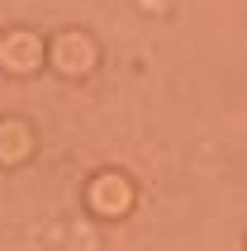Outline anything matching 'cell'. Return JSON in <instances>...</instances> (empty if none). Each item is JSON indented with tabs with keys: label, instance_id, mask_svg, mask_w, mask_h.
<instances>
[{
	"label": "cell",
	"instance_id": "6da1fadb",
	"mask_svg": "<svg viewBox=\"0 0 247 251\" xmlns=\"http://www.w3.org/2000/svg\"><path fill=\"white\" fill-rule=\"evenodd\" d=\"M86 204L100 218H124V213L133 209V180L119 176V171H100L95 180L86 185Z\"/></svg>",
	"mask_w": 247,
	"mask_h": 251
},
{
	"label": "cell",
	"instance_id": "7a4b0ae2",
	"mask_svg": "<svg viewBox=\"0 0 247 251\" xmlns=\"http://www.w3.org/2000/svg\"><path fill=\"white\" fill-rule=\"evenodd\" d=\"M48 62V43L38 33H29V28H14L0 38V67L14 71V76H33V71Z\"/></svg>",
	"mask_w": 247,
	"mask_h": 251
},
{
	"label": "cell",
	"instance_id": "3957f363",
	"mask_svg": "<svg viewBox=\"0 0 247 251\" xmlns=\"http://www.w3.org/2000/svg\"><path fill=\"white\" fill-rule=\"evenodd\" d=\"M48 62H53L62 76H86L95 67V38H86L81 28H67L48 43Z\"/></svg>",
	"mask_w": 247,
	"mask_h": 251
},
{
	"label": "cell",
	"instance_id": "277c9868",
	"mask_svg": "<svg viewBox=\"0 0 247 251\" xmlns=\"http://www.w3.org/2000/svg\"><path fill=\"white\" fill-rule=\"evenodd\" d=\"M33 156V128L24 119H0V166H24Z\"/></svg>",
	"mask_w": 247,
	"mask_h": 251
}]
</instances>
